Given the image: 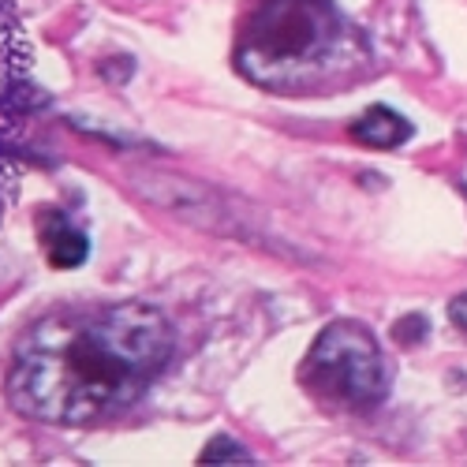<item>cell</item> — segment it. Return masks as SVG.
I'll list each match as a JSON object with an SVG mask.
<instances>
[{"mask_svg":"<svg viewBox=\"0 0 467 467\" xmlns=\"http://www.w3.org/2000/svg\"><path fill=\"white\" fill-rule=\"evenodd\" d=\"M449 318H452V326H456L460 333H467V292H460V296L449 303Z\"/></svg>","mask_w":467,"mask_h":467,"instance_id":"obj_8","label":"cell"},{"mask_svg":"<svg viewBox=\"0 0 467 467\" xmlns=\"http://www.w3.org/2000/svg\"><path fill=\"white\" fill-rule=\"evenodd\" d=\"M46 254L57 269H75L83 265L90 254V240L83 236L79 228H71L64 217H57L53 228H46Z\"/></svg>","mask_w":467,"mask_h":467,"instance_id":"obj_5","label":"cell"},{"mask_svg":"<svg viewBox=\"0 0 467 467\" xmlns=\"http://www.w3.org/2000/svg\"><path fill=\"white\" fill-rule=\"evenodd\" d=\"M172 356V326L146 303L42 318L16 348L12 404L46 422H94L131 408Z\"/></svg>","mask_w":467,"mask_h":467,"instance_id":"obj_1","label":"cell"},{"mask_svg":"<svg viewBox=\"0 0 467 467\" xmlns=\"http://www.w3.org/2000/svg\"><path fill=\"white\" fill-rule=\"evenodd\" d=\"M426 333H431V322H426V315H408V318H400V322L393 326V337H397L404 348L426 340Z\"/></svg>","mask_w":467,"mask_h":467,"instance_id":"obj_7","label":"cell"},{"mask_svg":"<svg viewBox=\"0 0 467 467\" xmlns=\"http://www.w3.org/2000/svg\"><path fill=\"white\" fill-rule=\"evenodd\" d=\"M303 381L352 408H374L389 389L378 340L356 322H337L318 333L303 363Z\"/></svg>","mask_w":467,"mask_h":467,"instance_id":"obj_3","label":"cell"},{"mask_svg":"<svg viewBox=\"0 0 467 467\" xmlns=\"http://www.w3.org/2000/svg\"><path fill=\"white\" fill-rule=\"evenodd\" d=\"M348 23L333 0H258L247 16L236 64L274 90H303L348 57Z\"/></svg>","mask_w":467,"mask_h":467,"instance_id":"obj_2","label":"cell"},{"mask_svg":"<svg viewBox=\"0 0 467 467\" xmlns=\"http://www.w3.org/2000/svg\"><path fill=\"white\" fill-rule=\"evenodd\" d=\"M411 124L404 120L400 112H393V109H385V105H370L359 120L352 124V135H356V142H363V146H370V150H397L400 142H408L411 139Z\"/></svg>","mask_w":467,"mask_h":467,"instance_id":"obj_4","label":"cell"},{"mask_svg":"<svg viewBox=\"0 0 467 467\" xmlns=\"http://www.w3.org/2000/svg\"><path fill=\"white\" fill-rule=\"evenodd\" d=\"M202 463H221V460H228V463H251V456L236 445V441H232V438H213L206 449H202V456H199Z\"/></svg>","mask_w":467,"mask_h":467,"instance_id":"obj_6","label":"cell"}]
</instances>
